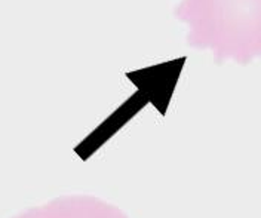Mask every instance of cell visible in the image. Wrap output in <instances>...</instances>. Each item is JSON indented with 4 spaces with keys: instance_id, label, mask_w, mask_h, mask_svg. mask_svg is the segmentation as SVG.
<instances>
[{
    "instance_id": "cell-1",
    "label": "cell",
    "mask_w": 261,
    "mask_h": 218,
    "mask_svg": "<svg viewBox=\"0 0 261 218\" xmlns=\"http://www.w3.org/2000/svg\"><path fill=\"white\" fill-rule=\"evenodd\" d=\"M175 17L189 27L187 43L218 64L261 57V0H181Z\"/></svg>"
},
{
    "instance_id": "cell-2",
    "label": "cell",
    "mask_w": 261,
    "mask_h": 218,
    "mask_svg": "<svg viewBox=\"0 0 261 218\" xmlns=\"http://www.w3.org/2000/svg\"><path fill=\"white\" fill-rule=\"evenodd\" d=\"M14 218H128L109 202L88 195L63 196L42 206H34Z\"/></svg>"
}]
</instances>
